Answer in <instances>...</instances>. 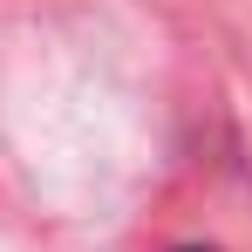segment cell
<instances>
[{"instance_id":"1","label":"cell","mask_w":252,"mask_h":252,"mask_svg":"<svg viewBox=\"0 0 252 252\" xmlns=\"http://www.w3.org/2000/svg\"><path fill=\"white\" fill-rule=\"evenodd\" d=\"M184 252H205V246H184Z\"/></svg>"}]
</instances>
